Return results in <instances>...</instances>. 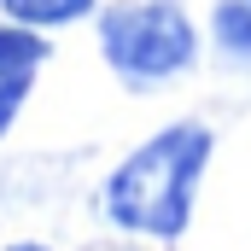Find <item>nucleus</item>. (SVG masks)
<instances>
[{
  "mask_svg": "<svg viewBox=\"0 0 251 251\" xmlns=\"http://www.w3.org/2000/svg\"><path fill=\"white\" fill-rule=\"evenodd\" d=\"M210 164V128L204 123H170L152 140H140L123 164L105 176V216L123 234L146 240H181L193 222V193Z\"/></svg>",
  "mask_w": 251,
  "mask_h": 251,
  "instance_id": "obj_1",
  "label": "nucleus"
},
{
  "mask_svg": "<svg viewBox=\"0 0 251 251\" xmlns=\"http://www.w3.org/2000/svg\"><path fill=\"white\" fill-rule=\"evenodd\" d=\"M100 53L128 88H164L199 64V29L176 0H117L100 12Z\"/></svg>",
  "mask_w": 251,
  "mask_h": 251,
  "instance_id": "obj_2",
  "label": "nucleus"
},
{
  "mask_svg": "<svg viewBox=\"0 0 251 251\" xmlns=\"http://www.w3.org/2000/svg\"><path fill=\"white\" fill-rule=\"evenodd\" d=\"M0 12L12 24H29V29H64L76 18H94L100 0H0Z\"/></svg>",
  "mask_w": 251,
  "mask_h": 251,
  "instance_id": "obj_3",
  "label": "nucleus"
},
{
  "mask_svg": "<svg viewBox=\"0 0 251 251\" xmlns=\"http://www.w3.org/2000/svg\"><path fill=\"white\" fill-rule=\"evenodd\" d=\"M210 35H216V53H222V59L251 64V0H216Z\"/></svg>",
  "mask_w": 251,
  "mask_h": 251,
  "instance_id": "obj_4",
  "label": "nucleus"
},
{
  "mask_svg": "<svg viewBox=\"0 0 251 251\" xmlns=\"http://www.w3.org/2000/svg\"><path fill=\"white\" fill-rule=\"evenodd\" d=\"M29 88H35V70H0V134L18 123V111H24Z\"/></svg>",
  "mask_w": 251,
  "mask_h": 251,
  "instance_id": "obj_5",
  "label": "nucleus"
},
{
  "mask_svg": "<svg viewBox=\"0 0 251 251\" xmlns=\"http://www.w3.org/2000/svg\"><path fill=\"white\" fill-rule=\"evenodd\" d=\"M6 251H53V246H41V240H12Z\"/></svg>",
  "mask_w": 251,
  "mask_h": 251,
  "instance_id": "obj_6",
  "label": "nucleus"
}]
</instances>
